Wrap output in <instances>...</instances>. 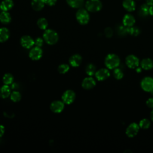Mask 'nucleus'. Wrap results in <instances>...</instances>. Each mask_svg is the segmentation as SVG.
Returning <instances> with one entry per match:
<instances>
[{"label": "nucleus", "instance_id": "obj_18", "mask_svg": "<svg viewBox=\"0 0 153 153\" xmlns=\"http://www.w3.org/2000/svg\"><path fill=\"white\" fill-rule=\"evenodd\" d=\"M11 94V90L10 87L5 84L2 85L0 88V97L2 99H5L8 97L9 96H10Z\"/></svg>", "mask_w": 153, "mask_h": 153}, {"label": "nucleus", "instance_id": "obj_25", "mask_svg": "<svg viewBox=\"0 0 153 153\" xmlns=\"http://www.w3.org/2000/svg\"><path fill=\"white\" fill-rule=\"evenodd\" d=\"M2 80L5 84H7V85L11 84L13 82L14 77L12 74H11L10 73H7L4 75V76L2 78Z\"/></svg>", "mask_w": 153, "mask_h": 153}, {"label": "nucleus", "instance_id": "obj_24", "mask_svg": "<svg viewBox=\"0 0 153 153\" xmlns=\"http://www.w3.org/2000/svg\"><path fill=\"white\" fill-rule=\"evenodd\" d=\"M96 66L92 64H88L85 68V72L88 76H92L96 73Z\"/></svg>", "mask_w": 153, "mask_h": 153}, {"label": "nucleus", "instance_id": "obj_3", "mask_svg": "<svg viewBox=\"0 0 153 153\" xmlns=\"http://www.w3.org/2000/svg\"><path fill=\"white\" fill-rule=\"evenodd\" d=\"M76 19L81 25H86L89 22L90 16L86 10L80 8L76 13Z\"/></svg>", "mask_w": 153, "mask_h": 153}, {"label": "nucleus", "instance_id": "obj_38", "mask_svg": "<svg viewBox=\"0 0 153 153\" xmlns=\"http://www.w3.org/2000/svg\"><path fill=\"white\" fill-rule=\"evenodd\" d=\"M5 132V127L2 125H0V137H1Z\"/></svg>", "mask_w": 153, "mask_h": 153}, {"label": "nucleus", "instance_id": "obj_9", "mask_svg": "<svg viewBox=\"0 0 153 153\" xmlns=\"http://www.w3.org/2000/svg\"><path fill=\"white\" fill-rule=\"evenodd\" d=\"M42 50L41 47H35L32 48L29 53V57L33 60H38L42 57Z\"/></svg>", "mask_w": 153, "mask_h": 153}, {"label": "nucleus", "instance_id": "obj_1", "mask_svg": "<svg viewBox=\"0 0 153 153\" xmlns=\"http://www.w3.org/2000/svg\"><path fill=\"white\" fill-rule=\"evenodd\" d=\"M44 41L50 45H54L59 40V35L57 33L52 29H47L43 34Z\"/></svg>", "mask_w": 153, "mask_h": 153}, {"label": "nucleus", "instance_id": "obj_7", "mask_svg": "<svg viewBox=\"0 0 153 153\" xmlns=\"http://www.w3.org/2000/svg\"><path fill=\"white\" fill-rule=\"evenodd\" d=\"M126 64L129 68L136 69L139 65V60L134 55H128L126 58Z\"/></svg>", "mask_w": 153, "mask_h": 153}, {"label": "nucleus", "instance_id": "obj_41", "mask_svg": "<svg viewBox=\"0 0 153 153\" xmlns=\"http://www.w3.org/2000/svg\"><path fill=\"white\" fill-rule=\"evenodd\" d=\"M141 70H142L141 68H139V67H138V66L136 68V71L137 72H141Z\"/></svg>", "mask_w": 153, "mask_h": 153}, {"label": "nucleus", "instance_id": "obj_13", "mask_svg": "<svg viewBox=\"0 0 153 153\" xmlns=\"http://www.w3.org/2000/svg\"><path fill=\"white\" fill-rule=\"evenodd\" d=\"M96 85L95 80L91 76L85 78L82 82V87L86 90H90Z\"/></svg>", "mask_w": 153, "mask_h": 153}, {"label": "nucleus", "instance_id": "obj_33", "mask_svg": "<svg viewBox=\"0 0 153 153\" xmlns=\"http://www.w3.org/2000/svg\"><path fill=\"white\" fill-rule=\"evenodd\" d=\"M69 69V66L67 64H62L58 67V71L60 74H65Z\"/></svg>", "mask_w": 153, "mask_h": 153}, {"label": "nucleus", "instance_id": "obj_42", "mask_svg": "<svg viewBox=\"0 0 153 153\" xmlns=\"http://www.w3.org/2000/svg\"><path fill=\"white\" fill-rule=\"evenodd\" d=\"M150 118H151V120L153 121V110L151 112V114H150Z\"/></svg>", "mask_w": 153, "mask_h": 153}, {"label": "nucleus", "instance_id": "obj_36", "mask_svg": "<svg viewBox=\"0 0 153 153\" xmlns=\"http://www.w3.org/2000/svg\"><path fill=\"white\" fill-rule=\"evenodd\" d=\"M146 105L150 108H153V97L149 98L146 100Z\"/></svg>", "mask_w": 153, "mask_h": 153}, {"label": "nucleus", "instance_id": "obj_31", "mask_svg": "<svg viewBox=\"0 0 153 153\" xmlns=\"http://www.w3.org/2000/svg\"><path fill=\"white\" fill-rule=\"evenodd\" d=\"M128 33L132 36H137L140 33V29L135 26L128 27Z\"/></svg>", "mask_w": 153, "mask_h": 153}, {"label": "nucleus", "instance_id": "obj_15", "mask_svg": "<svg viewBox=\"0 0 153 153\" xmlns=\"http://www.w3.org/2000/svg\"><path fill=\"white\" fill-rule=\"evenodd\" d=\"M69 62L72 67H78L81 63L82 57L79 54H74L70 57Z\"/></svg>", "mask_w": 153, "mask_h": 153}, {"label": "nucleus", "instance_id": "obj_12", "mask_svg": "<svg viewBox=\"0 0 153 153\" xmlns=\"http://www.w3.org/2000/svg\"><path fill=\"white\" fill-rule=\"evenodd\" d=\"M110 75V73L108 69L105 68H102L95 73V76L98 81H102L106 79Z\"/></svg>", "mask_w": 153, "mask_h": 153}, {"label": "nucleus", "instance_id": "obj_26", "mask_svg": "<svg viewBox=\"0 0 153 153\" xmlns=\"http://www.w3.org/2000/svg\"><path fill=\"white\" fill-rule=\"evenodd\" d=\"M149 5L146 4H143L139 10V14L141 16L143 17H145L147 16L149 13Z\"/></svg>", "mask_w": 153, "mask_h": 153}, {"label": "nucleus", "instance_id": "obj_23", "mask_svg": "<svg viewBox=\"0 0 153 153\" xmlns=\"http://www.w3.org/2000/svg\"><path fill=\"white\" fill-rule=\"evenodd\" d=\"M84 0H66L68 5L72 8H79L83 5Z\"/></svg>", "mask_w": 153, "mask_h": 153}, {"label": "nucleus", "instance_id": "obj_6", "mask_svg": "<svg viewBox=\"0 0 153 153\" xmlns=\"http://www.w3.org/2000/svg\"><path fill=\"white\" fill-rule=\"evenodd\" d=\"M75 99V93L73 90H68L65 91L62 96V101L64 103L69 105L71 104Z\"/></svg>", "mask_w": 153, "mask_h": 153}, {"label": "nucleus", "instance_id": "obj_4", "mask_svg": "<svg viewBox=\"0 0 153 153\" xmlns=\"http://www.w3.org/2000/svg\"><path fill=\"white\" fill-rule=\"evenodd\" d=\"M102 7L100 0H88L85 3V8L90 12H97L101 10Z\"/></svg>", "mask_w": 153, "mask_h": 153}, {"label": "nucleus", "instance_id": "obj_14", "mask_svg": "<svg viewBox=\"0 0 153 153\" xmlns=\"http://www.w3.org/2000/svg\"><path fill=\"white\" fill-rule=\"evenodd\" d=\"M135 23V19L134 17L130 14H126L123 19V25L127 27H131L134 25Z\"/></svg>", "mask_w": 153, "mask_h": 153}, {"label": "nucleus", "instance_id": "obj_28", "mask_svg": "<svg viewBox=\"0 0 153 153\" xmlns=\"http://www.w3.org/2000/svg\"><path fill=\"white\" fill-rule=\"evenodd\" d=\"M22 96L20 92L17 91H14L10 94V99L14 102H17L20 101L21 99Z\"/></svg>", "mask_w": 153, "mask_h": 153}, {"label": "nucleus", "instance_id": "obj_10", "mask_svg": "<svg viewBox=\"0 0 153 153\" xmlns=\"http://www.w3.org/2000/svg\"><path fill=\"white\" fill-rule=\"evenodd\" d=\"M20 43L23 47L29 49L35 44V41L30 36L25 35L21 38Z\"/></svg>", "mask_w": 153, "mask_h": 153}, {"label": "nucleus", "instance_id": "obj_2", "mask_svg": "<svg viewBox=\"0 0 153 153\" xmlns=\"http://www.w3.org/2000/svg\"><path fill=\"white\" fill-rule=\"evenodd\" d=\"M120 58L115 54H109L105 60V66L109 69H113L118 67L120 65Z\"/></svg>", "mask_w": 153, "mask_h": 153}, {"label": "nucleus", "instance_id": "obj_43", "mask_svg": "<svg viewBox=\"0 0 153 153\" xmlns=\"http://www.w3.org/2000/svg\"><path fill=\"white\" fill-rule=\"evenodd\" d=\"M150 93H151V94L153 96V90H152L151 91H150Z\"/></svg>", "mask_w": 153, "mask_h": 153}, {"label": "nucleus", "instance_id": "obj_35", "mask_svg": "<svg viewBox=\"0 0 153 153\" xmlns=\"http://www.w3.org/2000/svg\"><path fill=\"white\" fill-rule=\"evenodd\" d=\"M43 43H44V41L41 38L38 37L35 40V44L36 47H42V45H43Z\"/></svg>", "mask_w": 153, "mask_h": 153}, {"label": "nucleus", "instance_id": "obj_22", "mask_svg": "<svg viewBox=\"0 0 153 153\" xmlns=\"http://www.w3.org/2000/svg\"><path fill=\"white\" fill-rule=\"evenodd\" d=\"M11 20L10 14L7 11H3L0 14V22L3 24H8Z\"/></svg>", "mask_w": 153, "mask_h": 153}, {"label": "nucleus", "instance_id": "obj_30", "mask_svg": "<svg viewBox=\"0 0 153 153\" xmlns=\"http://www.w3.org/2000/svg\"><path fill=\"white\" fill-rule=\"evenodd\" d=\"M128 27H129L125 26L124 25H120L117 29L118 33L121 35H125L128 33Z\"/></svg>", "mask_w": 153, "mask_h": 153}, {"label": "nucleus", "instance_id": "obj_40", "mask_svg": "<svg viewBox=\"0 0 153 153\" xmlns=\"http://www.w3.org/2000/svg\"><path fill=\"white\" fill-rule=\"evenodd\" d=\"M146 2L148 5L151 6L153 5V0H146Z\"/></svg>", "mask_w": 153, "mask_h": 153}, {"label": "nucleus", "instance_id": "obj_39", "mask_svg": "<svg viewBox=\"0 0 153 153\" xmlns=\"http://www.w3.org/2000/svg\"><path fill=\"white\" fill-rule=\"evenodd\" d=\"M149 14H151V16H153V5H151V6L149 7Z\"/></svg>", "mask_w": 153, "mask_h": 153}, {"label": "nucleus", "instance_id": "obj_16", "mask_svg": "<svg viewBox=\"0 0 153 153\" xmlns=\"http://www.w3.org/2000/svg\"><path fill=\"white\" fill-rule=\"evenodd\" d=\"M10 33L6 27L0 28V42H4L7 41L10 37Z\"/></svg>", "mask_w": 153, "mask_h": 153}, {"label": "nucleus", "instance_id": "obj_17", "mask_svg": "<svg viewBox=\"0 0 153 153\" xmlns=\"http://www.w3.org/2000/svg\"><path fill=\"white\" fill-rule=\"evenodd\" d=\"M45 0H32L31 5L33 10L39 11L43 8L45 4Z\"/></svg>", "mask_w": 153, "mask_h": 153}, {"label": "nucleus", "instance_id": "obj_32", "mask_svg": "<svg viewBox=\"0 0 153 153\" xmlns=\"http://www.w3.org/2000/svg\"><path fill=\"white\" fill-rule=\"evenodd\" d=\"M113 74H114V76L117 79H121L123 77V75H124L123 71L120 69L117 68H115Z\"/></svg>", "mask_w": 153, "mask_h": 153}, {"label": "nucleus", "instance_id": "obj_8", "mask_svg": "<svg viewBox=\"0 0 153 153\" xmlns=\"http://www.w3.org/2000/svg\"><path fill=\"white\" fill-rule=\"evenodd\" d=\"M139 128H140V127L137 123H131L127 127L126 130V134L128 137H133L137 134V133L139 130Z\"/></svg>", "mask_w": 153, "mask_h": 153}, {"label": "nucleus", "instance_id": "obj_27", "mask_svg": "<svg viewBox=\"0 0 153 153\" xmlns=\"http://www.w3.org/2000/svg\"><path fill=\"white\" fill-rule=\"evenodd\" d=\"M37 25L41 29L45 30L48 26V22L45 18H40L37 21Z\"/></svg>", "mask_w": 153, "mask_h": 153}, {"label": "nucleus", "instance_id": "obj_5", "mask_svg": "<svg viewBox=\"0 0 153 153\" xmlns=\"http://www.w3.org/2000/svg\"><path fill=\"white\" fill-rule=\"evenodd\" d=\"M142 88L147 92L153 90V78L150 76L145 77L140 82Z\"/></svg>", "mask_w": 153, "mask_h": 153}, {"label": "nucleus", "instance_id": "obj_29", "mask_svg": "<svg viewBox=\"0 0 153 153\" xmlns=\"http://www.w3.org/2000/svg\"><path fill=\"white\" fill-rule=\"evenodd\" d=\"M151 123L150 121L147 118H143L141 120L139 123L140 128L142 129H147L150 127Z\"/></svg>", "mask_w": 153, "mask_h": 153}, {"label": "nucleus", "instance_id": "obj_19", "mask_svg": "<svg viewBox=\"0 0 153 153\" xmlns=\"http://www.w3.org/2000/svg\"><path fill=\"white\" fill-rule=\"evenodd\" d=\"M123 6L128 11H134L136 7L135 2L133 0H124Z\"/></svg>", "mask_w": 153, "mask_h": 153}, {"label": "nucleus", "instance_id": "obj_21", "mask_svg": "<svg viewBox=\"0 0 153 153\" xmlns=\"http://www.w3.org/2000/svg\"><path fill=\"white\" fill-rule=\"evenodd\" d=\"M13 1L12 0H4L0 4V8L4 11H7L13 7Z\"/></svg>", "mask_w": 153, "mask_h": 153}, {"label": "nucleus", "instance_id": "obj_37", "mask_svg": "<svg viewBox=\"0 0 153 153\" xmlns=\"http://www.w3.org/2000/svg\"><path fill=\"white\" fill-rule=\"evenodd\" d=\"M57 2V0H45V3L49 5V6H53Z\"/></svg>", "mask_w": 153, "mask_h": 153}, {"label": "nucleus", "instance_id": "obj_11", "mask_svg": "<svg viewBox=\"0 0 153 153\" xmlns=\"http://www.w3.org/2000/svg\"><path fill=\"white\" fill-rule=\"evenodd\" d=\"M64 102L60 100H54L50 105V109L54 113H60L64 109Z\"/></svg>", "mask_w": 153, "mask_h": 153}, {"label": "nucleus", "instance_id": "obj_20", "mask_svg": "<svg viewBox=\"0 0 153 153\" xmlns=\"http://www.w3.org/2000/svg\"><path fill=\"white\" fill-rule=\"evenodd\" d=\"M140 66L145 70H149L153 68V61L149 58L143 59L140 62Z\"/></svg>", "mask_w": 153, "mask_h": 153}, {"label": "nucleus", "instance_id": "obj_34", "mask_svg": "<svg viewBox=\"0 0 153 153\" xmlns=\"http://www.w3.org/2000/svg\"><path fill=\"white\" fill-rule=\"evenodd\" d=\"M105 34L107 38H110L112 36L113 31L111 27H106L105 29Z\"/></svg>", "mask_w": 153, "mask_h": 153}]
</instances>
